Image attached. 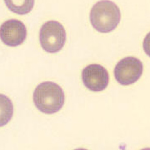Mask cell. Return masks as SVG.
<instances>
[{"instance_id":"277c9868","label":"cell","mask_w":150,"mask_h":150,"mask_svg":"<svg viewBox=\"0 0 150 150\" xmlns=\"http://www.w3.org/2000/svg\"><path fill=\"white\" fill-rule=\"evenodd\" d=\"M144 66L139 59L135 57H126L121 59L114 68V77L118 83L130 85L139 79Z\"/></svg>"},{"instance_id":"5b68a950","label":"cell","mask_w":150,"mask_h":150,"mask_svg":"<svg viewBox=\"0 0 150 150\" xmlns=\"http://www.w3.org/2000/svg\"><path fill=\"white\" fill-rule=\"evenodd\" d=\"M82 79L87 88L93 92H100L107 88L109 76L103 66L93 64L86 66L82 71Z\"/></svg>"},{"instance_id":"ba28073f","label":"cell","mask_w":150,"mask_h":150,"mask_svg":"<svg viewBox=\"0 0 150 150\" xmlns=\"http://www.w3.org/2000/svg\"><path fill=\"white\" fill-rule=\"evenodd\" d=\"M143 48H144L145 54L150 57V32L145 37L144 43H143Z\"/></svg>"},{"instance_id":"9c48e42d","label":"cell","mask_w":150,"mask_h":150,"mask_svg":"<svg viewBox=\"0 0 150 150\" xmlns=\"http://www.w3.org/2000/svg\"><path fill=\"white\" fill-rule=\"evenodd\" d=\"M74 150H87V149H82V148H80V149H74Z\"/></svg>"},{"instance_id":"3957f363","label":"cell","mask_w":150,"mask_h":150,"mask_svg":"<svg viewBox=\"0 0 150 150\" xmlns=\"http://www.w3.org/2000/svg\"><path fill=\"white\" fill-rule=\"evenodd\" d=\"M40 44L48 53H57L60 51L66 41V32L64 26L58 21L46 22L39 31Z\"/></svg>"},{"instance_id":"30bf717a","label":"cell","mask_w":150,"mask_h":150,"mask_svg":"<svg viewBox=\"0 0 150 150\" xmlns=\"http://www.w3.org/2000/svg\"><path fill=\"white\" fill-rule=\"evenodd\" d=\"M141 150H150V148H146V149H143Z\"/></svg>"},{"instance_id":"8992f818","label":"cell","mask_w":150,"mask_h":150,"mask_svg":"<svg viewBox=\"0 0 150 150\" xmlns=\"http://www.w3.org/2000/svg\"><path fill=\"white\" fill-rule=\"evenodd\" d=\"M27 37V29L24 23L18 19L5 21L0 28L2 42L10 47H16L24 42Z\"/></svg>"},{"instance_id":"7a4b0ae2","label":"cell","mask_w":150,"mask_h":150,"mask_svg":"<svg viewBox=\"0 0 150 150\" xmlns=\"http://www.w3.org/2000/svg\"><path fill=\"white\" fill-rule=\"evenodd\" d=\"M121 19V13L117 4L112 1H99L90 11V22L93 27L100 33L114 30Z\"/></svg>"},{"instance_id":"52a82bcc","label":"cell","mask_w":150,"mask_h":150,"mask_svg":"<svg viewBox=\"0 0 150 150\" xmlns=\"http://www.w3.org/2000/svg\"><path fill=\"white\" fill-rule=\"evenodd\" d=\"M6 4L8 8L13 12L18 14H26L32 10L34 5V1H8L6 0Z\"/></svg>"},{"instance_id":"6da1fadb","label":"cell","mask_w":150,"mask_h":150,"mask_svg":"<svg viewBox=\"0 0 150 150\" xmlns=\"http://www.w3.org/2000/svg\"><path fill=\"white\" fill-rule=\"evenodd\" d=\"M33 99L40 112L53 114L59 111L64 103V93L54 82H43L37 86Z\"/></svg>"}]
</instances>
